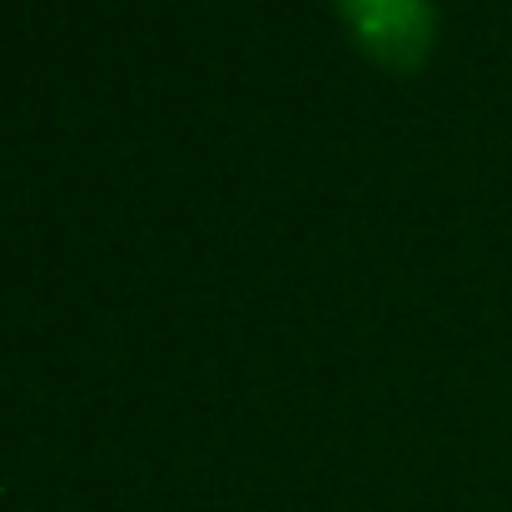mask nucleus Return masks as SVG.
Segmentation results:
<instances>
[{"mask_svg": "<svg viewBox=\"0 0 512 512\" xmlns=\"http://www.w3.org/2000/svg\"><path fill=\"white\" fill-rule=\"evenodd\" d=\"M353 40L388 70H418L433 50V0H339Z\"/></svg>", "mask_w": 512, "mask_h": 512, "instance_id": "1", "label": "nucleus"}]
</instances>
